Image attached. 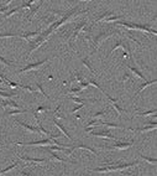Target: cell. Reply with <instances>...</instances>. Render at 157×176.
I'll return each mask as SVG.
<instances>
[{"mask_svg":"<svg viewBox=\"0 0 157 176\" xmlns=\"http://www.w3.org/2000/svg\"><path fill=\"white\" fill-rule=\"evenodd\" d=\"M114 34H115V31H109V32H106V31H101V32H99V34H96L95 36H93L92 41H93V47H94V50H93V52H92V53H94L96 50H98L99 45L101 44L103 41L106 40L108 37H110V36H113Z\"/></svg>","mask_w":157,"mask_h":176,"instance_id":"1","label":"cell"},{"mask_svg":"<svg viewBox=\"0 0 157 176\" xmlns=\"http://www.w3.org/2000/svg\"><path fill=\"white\" fill-rule=\"evenodd\" d=\"M134 144V139H131L130 142H124V140H115V143L111 144V145H106V147H103V149H106V150H114V149H118V150H125V149H129L132 147Z\"/></svg>","mask_w":157,"mask_h":176,"instance_id":"2","label":"cell"},{"mask_svg":"<svg viewBox=\"0 0 157 176\" xmlns=\"http://www.w3.org/2000/svg\"><path fill=\"white\" fill-rule=\"evenodd\" d=\"M53 139L47 138V139H41V140H36V142H30V143H15L16 147H30V145H34V147H45V145H51Z\"/></svg>","mask_w":157,"mask_h":176,"instance_id":"3","label":"cell"},{"mask_svg":"<svg viewBox=\"0 0 157 176\" xmlns=\"http://www.w3.org/2000/svg\"><path fill=\"white\" fill-rule=\"evenodd\" d=\"M50 61V58H44L41 60V61H37V62H34V63H30L27 66H25L24 68H20L19 71H17V73H24V72H27V71H31V70H39V67H41L42 65H45L46 62Z\"/></svg>","mask_w":157,"mask_h":176,"instance_id":"4","label":"cell"},{"mask_svg":"<svg viewBox=\"0 0 157 176\" xmlns=\"http://www.w3.org/2000/svg\"><path fill=\"white\" fill-rule=\"evenodd\" d=\"M90 134L93 136H100L103 139H111V140H119L118 138H115L113 134H110V131L108 130H100V131H90Z\"/></svg>","mask_w":157,"mask_h":176,"instance_id":"5","label":"cell"},{"mask_svg":"<svg viewBox=\"0 0 157 176\" xmlns=\"http://www.w3.org/2000/svg\"><path fill=\"white\" fill-rule=\"evenodd\" d=\"M76 149H84V150H88V151H90V153H92V154H94V155H98V151H96L94 148L89 147V145H86V144H82V143L77 144V145H71V147H69V150L72 151V153H73V151H74Z\"/></svg>","mask_w":157,"mask_h":176,"instance_id":"6","label":"cell"},{"mask_svg":"<svg viewBox=\"0 0 157 176\" xmlns=\"http://www.w3.org/2000/svg\"><path fill=\"white\" fill-rule=\"evenodd\" d=\"M155 83H157V78H153V80H151V81H145L140 87H138V89H137V92L135 93V96H134V99L136 98V97L140 94V92H142V91L145 89V88H147V87H150V86H152V84H155Z\"/></svg>","mask_w":157,"mask_h":176,"instance_id":"7","label":"cell"},{"mask_svg":"<svg viewBox=\"0 0 157 176\" xmlns=\"http://www.w3.org/2000/svg\"><path fill=\"white\" fill-rule=\"evenodd\" d=\"M40 32H41L40 30H39V31H26V32L19 34V37L25 39L26 41H30V40H32V37H36V36H39Z\"/></svg>","mask_w":157,"mask_h":176,"instance_id":"8","label":"cell"},{"mask_svg":"<svg viewBox=\"0 0 157 176\" xmlns=\"http://www.w3.org/2000/svg\"><path fill=\"white\" fill-rule=\"evenodd\" d=\"M126 66H128V68H130V71H132V72H134V73H135L137 77H140V80H142V81H146V77H145V75L142 73V72H141L140 70L137 68V66H136L135 63H132V65L128 63Z\"/></svg>","mask_w":157,"mask_h":176,"instance_id":"9","label":"cell"},{"mask_svg":"<svg viewBox=\"0 0 157 176\" xmlns=\"http://www.w3.org/2000/svg\"><path fill=\"white\" fill-rule=\"evenodd\" d=\"M20 160H25V161H32V162H46L47 159L45 157H31V156H24V155H19Z\"/></svg>","mask_w":157,"mask_h":176,"instance_id":"10","label":"cell"},{"mask_svg":"<svg viewBox=\"0 0 157 176\" xmlns=\"http://www.w3.org/2000/svg\"><path fill=\"white\" fill-rule=\"evenodd\" d=\"M86 24H87V21H86V20L82 21V22H79V24H77L76 30H74V34H73V39H72V41H74V40L78 37V35H79V32L83 30V27L86 26Z\"/></svg>","mask_w":157,"mask_h":176,"instance_id":"11","label":"cell"},{"mask_svg":"<svg viewBox=\"0 0 157 176\" xmlns=\"http://www.w3.org/2000/svg\"><path fill=\"white\" fill-rule=\"evenodd\" d=\"M17 123H19L21 126H24V128H25L26 130H29V131H31V133H36V134H41V131L39 130V128H35V126L29 125V124L24 123V122H20V120H17Z\"/></svg>","mask_w":157,"mask_h":176,"instance_id":"12","label":"cell"},{"mask_svg":"<svg viewBox=\"0 0 157 176\" xmlns=\"http://www.w3.org/2000/svg\"><path fill=\"white\" fill-rule=\"evenodd\" d=\"M71 99L73 101V102H76V103H83V104H86V103H94V102H96V99H88V98H78V97H76V96H71Z\"/></svg>","mask_w":157,"mask_h":176,"instance_id":"13","label":"cell"},{"mask_svg":"<svg viewBox=\"0 0 157 176\" xmlns=\"http://www.w3.org/2000/svg\"><path fill=\"white\" fill-rule=\"evenodd\" d=\"M53 123H55V125H56L57 128H58L59 130H61V131L63 133L66 138H67V139H69V140H72V136L69 135V133L67 131V129H66V128H64V126H63V125H62L61 123H59V122H57V120H55V122H53Z\"/></svg>","mask_w":157,"mask_h":176,"instance_id":"14","label":"cell"},{"mask_svg":"<svg viewBox=\"0 0 157 176\" xmlns=\"http://www.w3.org/2000/svg\"><path fill=\"white\" fill-rule=\"evenodd\" d=\"M111 15H113V13H111L110 10H106V11H104V13H103L101 15H99V16H98V19H95V20H94L93 25H94V24H96V22L101 21V20H104L105 17H108V16H111ZM93 25H92V26H93Z\"/></svg>","mask_w":157,"mask_h":176,"instance_id":"15","label":"cell"},{"mask_svg":"<svg viewBox=\"0 0 157 176\" xmlns=\"http://www.w3.org/2000/svg\"><path fill=\"white\" fill-rule=\"evenodd\" d=\"M99 125H105V126H110V128L114 129H119V128H123V125H119L116 123H111V122H103V120H99Z\"/></svg>","mask_w":157,"mask_h":176,"instance_id":"16","label":"cell"},{"mask_svg":"<svg viewBox=\"0 0 157 176\" xmlns=\"http://www.w3.org/2000/svg\"><path fill=\"white\" fill-rule=\"evenodd\" d=\"M21 10V8L20 6H16V8H14V9H11V10H8L6 13H5L4 15H1V17H9V16H13L14 14H16V13H19V11Z\"/></svg>","mask_w":157,"mask_h":176,"instance_id":"17","label":"cell"},{"mask_svg":"<svg viewBox=\"0 0 157 176\" xmlns=\"http://www.w3.org/2000/svg\"><path fill=\"white\" fill-rule=\"evenodd\" d=\"M45 150H47L48 153L51 154V156L53 157V159H56L57 161H61V162H69V160H68V159H64V157H61V156H58L57 154H55V153H53L52 150H48V149H45Z\"/></svg>","mask_w":157,"mask_h":176,"instance_id":"18","label":"cell"},{"mask_svg":"<svg viewBox=\"0 0 157 176\" xmlns=\"http://www.w3.org/2000/svg\"><path fill=\"white\" fill-rule=\"evenodd\" d=\"M42 4H44V1H39L37 3V6H36V8H32V11H31V13H30L26 17H27V20H31L32 19V17H34V15L36 14V13H37V11H39V9L41 8V5Z\"/></svg>","mask_w":157,"mask_h":176,"instance_id":"19","label":"cell"},{"mask_svg":"<svg viewBox=\"0 0 157 176\" xmlns=\"http://www.w3.org/2000/svg\"><path fill=\"white\" fill-rule=\"evenodd\" d=\"M22 113H27L26 109H14V111H6L5 114L6 115H16V114H22Z\"/></svg>","mask_w":157,"mask_h":176,"instance_id":"20","label":"cell"},{"mask_svg":"<svg viewBox=\"0 0 157 176\" xmlns=\"http://www.w3.org/2000/svg\"><path fill=\"white\" fill-rule=\"evenodd\" d=\"M82 63H83L84 66H87V68L90 71V73H92V75L94 76V78H95V77H96V75H95V72H94V68L92 67V65L89 63L88 60H87V58H83V60H82Z\"/></svg>","mask_w":157,"mask_h":176,"instance_id":"21","label":"cell"},{"mask_svg":"<svg viewBox=\"0 0 157 176\" xmlns=\"http://www.w3.org/2000/svg\"><path fill=\"white\" fill-rule=\"evenodd\" d=\"M124 17V15H111V16H108V17H105L104 19V21H106V22H113V21H116V20H119V19H123Z\"/></svg>","mask_w":157,"mask_h":176,"instance_id":"22","label":"cell"},{"mask_svg":"<svg viewBox=\"0 0 157 176\" xmlns=\"http://www.w3.org/2000/svg\"><path fill=\"white\" fill-rule=\"evenodd\" d=\"M138 156H140L141 159L146 160V161L150 162V164H156V162H157V159H156V157H148V156H145V155H142V154H140V153H138Z\"/></svg>","mask_w":157,"mask_h":176,"instance_id":"23","label":"cell"},{"mask_svg":"<svg viewBox=\"0 0 157 176\" xmlns=\"http://www.w3.org/2000/svg\"><path fill=\"white\" fill-rule=\"evenodd\" d=\"M5 37H19L17 32H5V34H0V39H5Z\"/></svg>","mask_w":157,"mask_h":176,"instance_id":"24","label":"cell"},{"mask_svg":"<svg viewBox=\"0 0 157 176\" xmlns=\"http://www.w3.org/2000/svg\"><path fill=\"white\" fill-rule=\"evenodd\" d=\"M153 114H156V108H152L151 111H146V112H142V113H138V115H136V118L137 117H146V115H153Z\"/></svg>","mask_w":157,"mask_h":176,"instance_id":"25","label":"cell"},{"mask_svg":"<svg viewBox=\"0 0 157 176\" xmlns=\"http://www.w3.org/2000/svg\"><path fill=\"white\" fill-rule=\"evenodd\" d=\"M88 83L90 84V86H94V87H96V88H98L99 91H101L103 93H105L104 88H103V87L100 86V84H98V83H96V81H95V80H90V81H88Z\"/></svg>","mask_w":157,"mask_h":176,"instance_id":"26","label":"cell"},{"mask_svg":"<svg viewBox=\"0 0 157 176\" xmlns=\"http://www.w3.org/2000/svg\"><path fill=\"white\" fill-rule=\"evenodd\" d=\"M36 87H37V91H40V92H41V94L44 96L45 98H50V97H48V94H47V93L45 92V91H44V87H42V84H41V83L36 82Z\"/></svg>","mask_w":157,"mask_h":176,"instance_id":"27","label":"cell"},{"mask_svg":"<svg viewBox=\"0 0 157 176\" xmlns=\"http://www.w3.org/2000/svg\"><path fill=\"white\" fill-rule=\"evenodd\" d=\"M17 165H19V162H14V164H11L10 166H8V167H5V169H3V170H0V175H1V174H5V172H8V171H10L11 169H14V167H16Z\"/></svg>","mask_w":157,"mask_h":176,"instance_id":"28","label":"cell"},{"mask_svg":"<svg viewBox=\"0 0 157 176\" xmlns=\"http://www.w3.org/2000/svg\"><path fill=\"white\" fill-rule=\"evenodd\" d=\"M51 111V108H48V107H45V106H40L36 108V114H39V113H42V112H50Z\"/></svg>","mask_w":157,"mask_h":176,"instance_id":"29","label":"cell"},{"mask_svg":"<svg viewBox=\"0 0 157 176\" xmlns=\"http://www.w3.org/2000/svg\"><path fill=\"white\" fill-rule=\"evenodd\" d=\"M0 62H1L3 65H5V66H11V67H13V66H15L14 62L9 61V60H6V58L3 57V56H0Z\"/></svg>","mask_w":157,"mask_h":176,"instance_id":"30","label":"cell"},{"mask_svg":"<svg viewBox=\"0 0 157 176\" xmlns=\"http://www.w3.org/2000/svg\"><path fill=\"white\" fill-rule=\"evenodd\" d=\"M20 87L24 88V89H26V91H29V92H31V93H36V92H37V89L32 88L31 86H24V84H20Z\"/></svg>","mask_w":157,"mask_h":176,"instance_id":"31","label":"cell"},{"mask_svg":"<svg viewBox=\"0 0 157 176\" xmlns=\"http://www.w3.org/2000/svg\"><path fill=\"white\" fill-rule=\"evenodd\" d=\"M106 109H103V111H99V112H96V113H94V115H93V118H98V117H104V115L106 114Z\"/></svg>","mask_w":157,"mask_h":176,"instance_id":"32","label":"cell"},{"mask_svg":"<svg viewBox=\"0 0 157 176\" xmlns=\"http://www.w3.org/2000/svg\"><path fill=\"white\" fill-rule=\"evenodd\" d=\"M84 106L86 104H83V103H81V104H78V106H76L71 111V113H76L77 111H79V109H82V108H84Z\"/></svg>","mask_w":157,"mask_h":176,"instance_id":"33","label":"cell"},{"mask_svg":"<svg viewBox=\"0 0 157 176\" xmlns=\"http://www.w3.org/2000/svg\"><path fill=\"white\" fill-rule=\"evenodd\" d=\"M81 91H83L81 87H74V88H71L69 93H71V94H73V93H78V92H81Z\"/></svg>","mask_w":157,"mask_h":176,"instance_id":"34","label":"cell"},{"mask_svg":"<svg viewBox=\"0 0 157 176\" xmlns=\"http://www.w3.org/2000/svg\"><path fill=\"white\" fill-rule=\"evenodd\" d=\"M20 176H32V174H31V171H27V170H22Z\"/></svg>","mask_w":157,"mask_h":176,"instance_id":"35","label":"cell"},{"mask_svg":"<svg viewBox=\"0 0 157 176\" xmlns=\"http://www.w3.org/2000/svg\"><path fill=\"white\" fill-rule=\"evenodd\" d=\"M129 77H130V76H129V73H125V75H124V77L121 78V82H125L126 80H129Z\"/></svg>","mask_w":157,"mask_h":176,"instance_id":"36","label":"cell"},{"mask_svg":"<svg viewBox=\"0 0 157 176\" xmlns=\"http://www.w3.org/2000/svg\"><path fill=\"white\" fill-rule=\"evenodd\" d=\"M0 106H1L3 108L6 109V106H5V102H4V99H3V98H0Z\"/></svg>","mask_w":157,"mask_h":176,"instance_id":"37","label":"cell"},{"mask_svg":"<svg viewBox=\"0 0 157 176\" xmlns=\"http://www.w3.org/2000/svg\"><path fill=\"white\" fill-rule=\"evenodd\" d=\"M76 118H77V119H82V117H81L79 114H76Z\"/></svg>","mask_w":157,"mask_h":176,"instance_id":"38","label":"cell"},{"mask_svg":"<svg viewBox=\"0 0 157 176\" xmlns=\"http://www.w3.org/2000/svg\"><path fill=\"white\" fill-rule=\"evenodd\" d=\"M0 16H1V14H0Z\"/></svg>","mask_w":157,"mask_h":176,"instance_id":"39","label":"cell"}]
</instances>
